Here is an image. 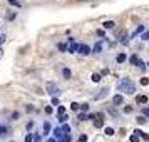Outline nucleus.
<instances>
[{"label":"nucleus","mask_w":149,"mask_h":142,"mask_svg":"<svg viewBox=\"0 0 149 142\" xmlns=\"http://www.w3.org/2000/svg\"><path fill=\"white\" fill-rule=\"evenodd\" d=\"M45 89H47V92L50 95H59V92H61V89H59V85H55L54 82H47V84H45Z\"/></svg>","instance_id":"f03ea898"},{"label":"nucleus","mask_w":149,"mask_h":142,"mask_svg":"<svg viewBox=\"0 0 149 142\" xmlns=\"http://www.w3.org/2000/svg\"><path fill=\"white\" fill-rule=\"evenodd\" d=\"M32 141H34V135H32V134L25 135V142H32Z\"/></svg>","instance_id":"412c9836"},{"label":"nucleus","mask_w":149,"mask_h":142,"mask_svg":"<svg viewBox=\"0 0 149 142\" xmlns=\"http://www.w3.org/2000/svg\"><path fill=\"white\" fill-rule=\"evenodd\" d=\"M92 82H101V74H92Z\"/></svg>","instance_id":"f8f14e48"},{"label":"nucleus","mask_w":149,"mask_h":142,"mask_svg":"<svg viewBox=\"0 0 149 142\" xmlns=\"http://www.w3.org/2000/svg\"><path fill=\"white\" fill-rule=\"evenodd\" d=\"M142 40H149V32H144L142 34Z\"/></svg>","instance_id":"cd10ccee"},{"label":"nucleus","mask_w":149,"mask_h":142,"mask_svg":"<svg viewBox=\"0 0 149 142\" xmlns=\"http://www.w3.org/2000/svg\"><path fill=\"white\" fill-rule=\"evenodd\" d=\"M116 60L119 62V64H122V62L126 60V54H119L117 57H116Z\"/></svg>","instance_id":"9d476101"},{"label":"nucleus","mask_w":149,"mask_h":142,"mask_svg":"<svg viewBox=\"0 0 149 142\" xmlns=\"http://www.w3.org/2000/svg\"><path fill=\"white\" fill-rule=\"evenodd\" d=\"M64 112H65V109H64V107L61 105V107H59V114H64Z\"/></svg>","instance_id":"58836bf2"},{"label":"nucleus","mask_w":149,"mask_h":142,"mask_svg":"<svg viewBox=\"0 0 149 142\" xmlns=\"http://www.w3.org/2000/svg\"><path fill=\"white\" fill-rule=\"evenodd\" d=\"M70 109H72V110H79V104H77V102H72V104H70Z\"/></svg>","instance_id":"2eb2a0df"},{"label":"nucleus","mask_w":149,"mask_h":142,"mask_svg":"<svg viewBox=\"0 0 149 142\" xmlns=\"http://www.w3.org/2000/svg\"><path fill=\"white\" fill-rule=\"evenodd\" d=\"M77 48H79V45H77V44H75V42H70V45H69V52H75V50H77Z\"/></svg>","instance_id":"0eeeda50"},{"label":"nucleus","mask_w":149,"mask_h":142,"mask_svg":"<svg viewBox=\"0 0 149 142\" xmlns=\"http://www.w3.org/2000/svg\"><path fill=\"white\" fill-rule=\"evenodd\" d=\"M15 19V14H8V20H14Z\"/></svg>","instance_id":"c9c22d12"},{"label":"nucleus","mask_w":149,"mask_h":142,"mask_svg":"<svg viewBox=\"0 0 149 142\" xmlns=\"http://www.w3.org/2000/svg\"><path fill=\"white\" fill-rule=\"evenodd\" d=\"M45 112L47 114H52V107H45Z\"/></svg>","instance_id":"4c0bfd02"},{"label":"nucleus","mask_w":149,"mask_h":142,"mask_svg":"<svg viewBox=\"0 0 149 142\" xmlns=\"http://www.w3.org/2000/svg\"><path fill=\"white\" fill-rule=\"evenodd\" d=\"M137 124H146V117H144V115L137 117Z\"/></svg>","instance_id":"dca6fc26"},{"label":"nucleus","mask_w":149,"mask_h":142,"mask_svg":"<svg viewBox=\"0 0 149 142\" xmlns=\"http://www.w3.org/2000/svg\"><path fill=\"white\" fill-rule=\"evenodd\" d=\"M131 142H139V135H137V134L131 135Z\"/></svg>","instance_id":"aec40b11"},{"label":"nucleus","mask_w":149,"mask_h":142,"mask_svg":"<svg viewBox=\"0 0 149 142\" xmlns=\"http://www.w3.org/2000/svg\"><path fill=\"white\" fill-rule=\"evenodd\" d=\"M65 48H67V47H65V44H59V50H62V52H64Z\"/></svg>","instance_id":"c756f323"},{"label":"nucleus","mask_w":149,"mask_h":142,"mask_svg":"<svg viewBox=\"0 0 149 142\" xmlns=\"http://www.w3.org/2000/svg\"><path fill=\"white\" fill-rule=\"evenodd\" d=\"M102 27H104V28H114V27H116V24H114L112 20H106L104 24H102Z\"/></svg>","instance_id":"423d86ee"},{"label":"nucleus","mask_w":149,"mask_h":142,"mask_svg":"<svg viewBox=\"0 0 149 142\" xmlns=\"http://www.w3.org/2000/svg\"><path fill=\"white\" fill-rule=\"evenodd\" d=\"M8 3H10V5H15V7H20V3L15 2V0H8Z\"/></svg>","instance_id":"5701e85b"},{"label":"nucleus","mask_w":149,"mask_h":142,"mask_svg":"<svg viewBox=\"0 0 149 142\" xmlns=\"http://www.w3.org/2000/svg\"><path fill=\"white\" fill-rule=\"evenodd\" d=\"M124 112H126V114H131V112H132V107H131V105L124 107Z\"/></svg>","instance_id":"b1692460"},{"label":"nucleus","mask_w":149,"mask_h":142,"mask_svg":"<svg viewBox=\"0 0 149 142\" xmlns=\"http://www.w3.org/2000/svg\"><path fill=\"white\" fill-rule=\"evenodd\" d=\"M49 142H55V141H54V139H50V141H49Z\"/></svg>","instance_id":"ea45409f"},{"label":"nucleus","mask_w":149,"mask_h":142,"mask_svg":"<svg viewBox=\"0 0 149 142\" xmlns=\"http://www.w3.org/2000/svg\"><path fill=\"white\" fill-rule=\"evenodd\" d=\"M65 121H67V115L64 112V114H61V122H65Z\"/></svg>","instance_id":"c85d7f7f"},{"label":"nucleus","mask_w":149,"mask_h":142,"mask_svg":"<svg viewBox=\"0 0 149 142\" xmlns=\"http://www.w3.org/2000/svg\"><path fill=\"white\" fill-rule=\"evenodd\" d=\"M94 127L95 129H101L102 125H104V114H101V112H99V114H95L94 115Z\"/></svg>","instance_id":"7ed1b4c3"},{"label":"nucleus","mask_w":149,"mask_h":142,"mask_svg":"<svg viewBox=\"0 0 149 142\" xmlns=\"http://www.w3.org/2000/svg\"><path fill=\"white\" fill-rule=\"evenodd\" d=\"M148 65H149V64H148Z\"/></svg>","instance_id":"a19ab883"},{"label":"nucleus","mask_w":149,"mask_h":142,"mask_svg":"<svg viewBox=\"0 0 149 142\" xmlns=\"http://www.w3.org/2000/svg\"><path fill=\"white\" fill-rule=\"evenodd\" d=\"M77 142H87V135L84 134V135H81L79 139H77Z\"/></svg>","instance_id":"a211bd4d"},{"label":"nucleus","mask_w":149,"mask_h":142,"mask_svg":"<svg viewBox=\"0 0 149 142\" xmlns=\"http://www.w3.org/2000/svg\"><path fill=\"white\" fill-rule=\"evenodd\" d=\"M62 134H64V130H62V129H55V130H54L55 139H61V137H62Z\"/></svg>","instance_id":"1a4fd4ad"},{"label":"nucleus","mask_w":149,"mask_h":142,"mask_svg":"<svg viewBox=\"0 0 149 142\" xmlns=\"http://www.w3.org/2000/svg\"><path fill=\"white\" fill-rule=\"evenodd\" d=\"M136 65H137V67L141 69V70H144V69H146V67H144V64H142V62L139 60V59H137V62H136Z\"/></svg>","instance_id":"f3484780"},{"label":"nucleus","mask_w":149,"mask_h":142,"mask_svg":"<svg viewBox=\"0 0 149 142\" xmlns=\"http://www.w3.org/2000/svg\"><path fill=\"white\" fill-rule=\"evenodd\" d=\"M19 117H20V114H19V112H14V114H12V121H17Z\"/></svg>","instance_id":"393cba45"},{"label":"nucleus","mask_w":149,"mask_h":142,"mask_svg":"<svg viewBox=\"0 0 149 142\" xmlns=\"http://www.w3.org/2000/svg\"><path fill=\"white\" fill-rule=\"evenodd\" d=\"M52 104H54V105H59V99H57V97H54V99H52Z\"/></svg>","instance_id":"473e14b6"},{"label":"nucleus","mask_w":149,"mask_h":142,"mask_svg":"<svg viewBox=\"0 0 149 142\" xmlns=\"http://www.w3.org/2000/svg\"><path fill=\"white\" fill-rule=\"evenodd\" d=\"M141 85H149V79L148 77H142L141 79Z\"/></svg>","instance_id":"4468645a"},{"label":"nucleus","mask_w":149,"mask_h":142,"mask_svg":"<svg viewBox=\"0 0 149 142\" xmlns=\"http://www.w3.org/2000/svg\"><path fill=\"white\" fill-rule=\"evenodd\" d=\"M101 50H102V47H101V45H95V47H94V54H99Z\"/></svg>","instance_id":"a878e982"},{"label":"nucleus","mask_w":149,"mask_h":142,"mask_svg":"<svg viewBox=\"0 0 149 142\" xmlns=\"http://www.w3.org/2000/svg\"><path fill=\"white\" fill-rule=\"evenodd\" d=\"M142 114L146 115V117H149V107H146L144 110H142Z\"/></svg>","instance_id":"7c9ffc66"},{"label":"nucleus","mask_w":149,"mask_h":142,"mask_svg":"<svg viewBox=\"0 0 149 142\" xmlns=\"http://www.w3.org/2000/svg\"><path fill=\"white\" fill-rule=\"evenodd\" d=\"M62 75H64L65 79H70V77H72V72H70L69 69H64V70H62Z\"/></svg>","instance_id":"6e6552de"},{"label":"nucleus","mask_w":149,"mask_h":142,"mask_svg":"<svg viewBox=\"0 0 149 142\" xmlns=\"http://www.w3.org/2000/svg\"><path fill=\"white\" fill-rule=\"evenodd\" d=\"M141 32H144V27H142V25H141V27H137V30H136V32H134V35L141 34Z\"/></svg>","instance_id":"bb28decb"},{"label":"nucleus","mask_w":149,"mask_h":142,"mask_svg":"<svg viewBox=\"0 0 149 142\" xmlns=\"http://www.w3.org/2000/svg\"><path fill=\"white\" fill-rule=\"evenodd\" d=\"M137 102H139V104H146V102H148V97H146V95H139V97H137Z\"/></svg>","instance_id":"9b49d317"},{"label":"nucleus","mask_w":149,"mask_h":142,"mask_svg":"<svg viewBox=\"0 0 149 142\" xmlns=\"http://www.w3.org/2000/svg\"><path fill=\"white\" fill-rule=\"evenodd\" d=\"M5 132H7V129H5V127H0V135H3Z\"/></svg>","instance_id":"72a5a7b5"},{"label":"nucleus","mask_w":149,"mask_h":142,"mask_svg":"<svg viewBox=\"0 0 149 142\" xmlns=\"http://www.w3.org/2000/svg\"><path fill=\"white\" fill-rule=\"evenodd\" d=\"M77 50H79V54H81V55H89V54H91V48H89V45H79V48H77Z\"/></svg>","instance_id":"20e7f679"},{"label":"nucleus","mask_w":149,"mask_h":142,"mask_svg":"<svg viewBox=\"0 0 149 142\" xmlns=\"http://www.w3.org/2000/svg\"><path fill=\"white\" fill-rule=\"evenodd\" d=\"M32 127H34V122H29V124H27V129H29V130H30V129H32Z\"/></svg>","instance_id":"f704fd0d"},{"label":"nucleus","mask_w":149,"mask_h":142,"mask_svg":"<svg viewBox=\"0 0 149 142\" xmlns=\"http://www.w3.org/2000/svg\"><path fill=\"white\" fill-rule=\"evenodd\" d=\"M79 121H87V115L81 114V115H79Z\"/></svg>","instance_id":"2f4dec72"},{"label":"nucleus","mask_w":149,"mask_h":142,"mask_svg":"<svg viewBox=\"0 0 149 142\" xmlns=\"http://www.w3.org/2000/svg\"><path fill=\"white\" fill-rule=\"evenodd\" d=\"M117 87L121 89V90H124L127 95H132L136 92V85L129 80V79H122V80L119 82V85H117Z\"/></svg>","instance_id":"f257e3e1"},{"label":"nucleus","mask_w":149,"mask_h":142,"mask_svg":"<svg viewBox=\"0 0 149 142\" xmlns=\"http://www.w3.org/2000/svg\"><path fill=\"white\" fill-rule=\"evenodd\" d=\"M106 135H114V129L107 127V129H106Z\"/></svg>","instance_id":"ddd939ff"},{"label":"nucleus","mask_w":149,"mask_h":142,"mask_svg":"<svg viewBox=\"0 0 149 142\" xmlns=\"http://www.w3.org/2000/svg\"><path fill=\"white\" fill-rule=\"evenodd\" d=\"M79 109H82L84 112H87L89 110V104H82V105H79Z\"/></svg>","instance_id":"6ab92c4d"},{"label":"nucleus","mask_w":149,"mask_h":142,"mask_svg":"<svg viewBox=\"0 0 149 142\" xmlns=\"http://www.w3.org/2000/svg\"><path fill=\"white\" fill-rule=\"evenodd\" d=\"M97 35L99 37H104V30H97Z\"/></svg>","instance_id":"e433bc0d"},{"label":"nucleus","mask_w":149,"mask_h":142,"mask_svg":"<svg viewBox=\"0 0 149 142\" xmlns=\"http://www.w3.org/2000/svg\"><path fill=\"white\" fill-rule=\"evenodd\" d=\"M137 59H139L137 55H132V57H131V64H132V65H136V62H137Z\"/></svg>","instance_id":"4be33fe9"},{"label":"nucleus","mask_w":149,"mask_h":142,"mask_svg":"<svg viewBox=\"0 0 149 142\" xmlns=\"http://www.w3.org/2000/svg\"><path fill=\"white\" fill-rule=\"evenodd\" d=\"M112 102H114V105H121L122 102H124V99H122V95H114V97H112Z\"/></svg>","instance_id":"39448f33"}]
</instances>
